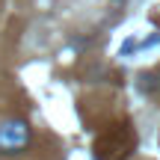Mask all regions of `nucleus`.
<instances>
[{
	"mask_svg": "<svg viewBox=\"0 0 160 160\" xmlns=\"http://www.w3.org/2000/svg\"><path fill=\"white\" fill-rule=\"evenodd\" d=\"M30 125L24 119H6L0 122V154H18L30 145Z\"/></svg>",
	"mask_w": 160,
	"mask_h": 160,
	"instance_id": "nucleus-2",
	"label": "nucleus"
},
{
	"mask_svg": "<svg viewBox=\"0 0 160 160\" xmlns=\"http://www.w3.org/2000/svg\"><path fill=\"white\" fill-rule=\"evenodd\" d=\"M133 145H137V133H133V128L125 122V125L110 128L107 133H101V137L95 139V154L101 160H125L133 151Z\"/></svg>",
	"mask_w": 160,
	"mask_h": 160,
	"instance_id": "nucleus-1",
	"label": "nucleus"
}]
</instances>
